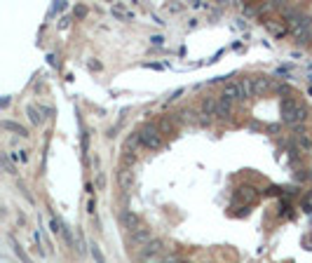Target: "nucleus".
Masks as SVG:
<instances>
[{
	"instance_id": "aec40b11",
	"label": "nucleus",
	"mask_w": 312,
	"mask_h": 263,
	"mask_svg": "<svg viewBox=\"0 0 312 263\" xmlns=\"http://www.w3.org/2000/svg\"><path fill=\"white\" fill-rule=\"evenodd\" d=\"M14 157H17V160H21V162H26V160H28L26 150H17V153H14Z\"/></svg>"
},
{
	"instance_id": "f03ea898",
	"label": "nucleus",
	"mask_w": 312,
	"mask_h": 263,
	"mask_svg": "<svg viewBox=\"0 0 312 263\" xmlns=\"http://www.w3.org/2000/svg\"><path fill=\"white\" fill-rule=\"evenodd\" d=\"M139 136H141V146H146L148 150L162 148V132L153 122H146L141 127V132H139Z\"/></svg>"
},
{
	"instance_id": "6e6552de",
	"label": "nucleus",
	"mask_w": 312,
	"mask_h": 263,
	"mask_svg": "<svg viewBox=\"0 0 312 263\" xmlns=\"http://www.w3.org/2000/svg\"><path fill=\"white\" fill-rule=\"evenodd\" d=\"M132 181H134L132 169H129V167H120V172H117V183H120L122 188H129V186H132Z\"/></svg>"
},
{
	"instance_id": "9b49d317",
	"label": "nucleus",
	"mask_w": 312,
	"mask_h": 263,
	"mask_svg": "<svg viewBox=\"0 0 312 263\" xmlns=\"http://www.w3.org/2000/svg\"><path fill=\"white\" fill-rule=\"evenodd\" d=\"M270 89V82L268 78H254V96H261Z\"/></svg>"
},
{
	"instance_id": "2eb2a0df",
	"label": "nucleus",
	"mask_w": 312,
	"mask_h": 263,
	"mask_svg": "<svg viewBox=\"0 0 312 263\" xmlns=\"http://www.w3.org/2000/svg\"><path fill=\"white\" fill-rule=\"evenodd\" d=\"M230 111H232V101H228V99H221V101H218V111H216L218 118H228Z\"/></svg>"
},
{
	"instance_id": "a211bd4d",
	"label": "nucleus",
	"mask_w": 312,
	"mask_h": 263,
	"mask_svg": "<svg viewBox=\"0 0 312 263\" xmlns=\"http://www.w3.org/2000/svg\"><path fill=\"white\" fill-rule=\"evenodd\" d=\"M0 162H3V167H5L10 174H17V167L12 165V160H10V155H7V153H0Z\"/></svg>"
},
{
	"instance_id": "f257e3e1",
	"label": "nucleus",
	"mask_w": 312,
	"mask_h": 263,
	"mask_svg": "<svg viewBox=\"0 0 312 263\" xmlns=\"http://www.w3.org/2000/svg\"><path fill=\"white\" fill-rule=\"evenodd\" d=\"M279 111H282V120L286 125H296V122L305 120V108L298 106V101L293 96H286L284 101H282V106H279Z\"/></svg>"
},
{
	"instance_id": "20e7f679",
	"label": "nucleus",
	"mask_w": 312,
	"mask_h": 263,
	"mask_svg": "<svg viewBox=\"0 0 312 263\" xmlns=\"http://www.w3.org/2000/svg\"><path fill=\"white\" fill-rule=\"evenodd\" d=\"M148 242H153V240H150V228H146V226H139L136 230L129 233V244L132 247H146Z\"/></svg>"
},
{
	"instance_id": "dca6fc26",
	"label": "nucleus",
	"mask_w": 312,
	"mask_h": 263,
	"mask_svg": "<svg viewBox=\"0 0 312 263\" xmlns=\"http://www.w3.org/2000/svg\"><path fill=\"white\" fill-rule=\"evenodd\" d=\"M89 254H92L94 263H106V256H103L101 247H99V244H96V242H92V244H89Z\"/></svg>"
},
{
	"instance_id": "f8f14e48",
	"label": "nucleus",
	"mask_w": 312,
	"mask_h": 263,
	"mask_svg": "<svg viewBox=\"0 0 312 263\" xmlns=\"http://www.w3.org/2000/svg\"><path fill=\"white\" fill-rule=\"evenodd\" d=\"M3 129H10V132H14V134H19V136H24V139L28 136L26 127H21L19 122H12V120H3Z\"/></svg>"
},
{
	"instance_id": "7ed1b4c3",
	"label": "nucleus",
	"mask_w": 312,
	"mask_h": 263,
	"mask_svg": "<svg viewBox=\"0 0 312 263\" xmlns=\"http://www.w3.org/2000/svg\"><path fill=\"white\" fill-rule=\"evenodd\" d=\"M164 249V244L160 242V240H153V242H148L146 247L141 249V261L143 263H160V254H162Z\"/></svg>"
},
{
	"instance_id": "39448f33",
	"label": "nucleus",
	"mask_w": 312,
	"mask_h": 263,
	"mask_svg": "<svg viewBox=\"0 0 312 263\" xmlns=\"http://www.w3.org/2000/svg\"><path fill=\"white\" fill-rule=\"evenodd\" d=\"M223 99H228V101H244L242 99V89H239V82H228L223 87Z\"/></svg>"
},
{
	"instance_id": "0eeeda50",
	"label": "nucleus",
	"mask_w": 312,
	"mask_h": 263,
	"mask_svg": "<svg viewBox=\"0 0 312 263\" xmlns=\"http://www.w3.org/2000/svg\"><path fill=\"white\" fill-rule=\"evenodd\" d=\"M110 14H113L115 19H120V21H134V12H129V10H124V5H113Z\"/></svg>"
},
{
	"instance_id": "f3484780",
	"label": "nucleus",
	"mask_w": 312,
	"mask_h": 263,
	"mask_svg": "<svg viewBox=\"0 0 312 263\" xmlns=\"http://www.w3.org/2000/svg\"><path fill=\"white\" fill-rule=\"evenodd\" d=\"M10 242H12V247H14V254H17V256H19V258H21V263H31V258H28V256H26V251L21 249V244H19V242H17V240H14V237H12V235H10Z\"/></svg>"
},
{
	"instance_id": "4468645a",
	"label": "nucleus",
	"mask_w": 312,
	"mask_h": 263,
	"mask_svg": "<svg viewBox=\"0 0 312 263\" xmlns=\"http://www.w3.org/2000/svg\"><path fill=\"white\" fill-rule=\"evenodd\" d=\"M237 195L244 200V202H254L256 200V190L251 188V186H242V188H237Z\"/></svg>"
},
{
	"instance_id": "9d476101",
	"label": "nucleus",
	"mask_w": 312,
	"mask_h": 263,
	"mask_svg": "<svg viewBox=\"0 0 312 263\" xmlns=\"http://www.w3.org/2000/svg\"><path fill=\"white\" fill-rule=\"evenodd\" d=\"M239 89H242V99H251L254 96V78H242Z\"/></svg>"
},
{
	"instance_id": "423d86ee",
	"label": "nucleus",
	"mask_w": 312,
	"mask_h": 263,
	"mask_svg": "<svg viewBox=\"0 0 312 263\" xmlns=\"http://www.w3.org/2000/svg\"><path fill=\"white\" fill-rule=\"evenodd\" d=\"M26 113H28V118H31V122H33V125H42V122H45V118H47V115H45V111H42V106H28L26 108Z\"/></svg>"
},
{
	"instance_id": "6ab92c4d",
	"label": "nucleus",
	"mask_w": 312,
	"mask_h": 263,
	"mask_svg": "<svg viewBox=\"0 0 312 263\" xmlns=\"http://www.w3.org/2000/svg\"><path fill=\"white\" fill-rule=\"evenodd\" d=\"M169 129H171L169 120H167V118H162V120H160V132H169Z\"/></svg>"
},
{
	"instance_id": "1a4fd4ad",
	"label": "nucleus",
	"mask_w": 312,
	"mask_h": 263,
	"mask_svg": "<svg viewBox=\"0 0 312 263\" xmlns=\"http://www.w3.org/2000/svg\"><path fill=\"white\" fill-rule=\"evenodd\" d=\"M120 221H122V226H124V228H129V230H136L139 226H141V223H139V216L132 214V212H124Z\"/></svg>"
},
{
	"instance_id": "ddd939ff",
	"label": "nucleus",
	"mask_w": 312,
	"mask_h": 263,
	"mask_svg": "<svg viewBox=\"0 0 312 263\" xmlns=\"http://www.w3.org/2000/svg\"><path fill=\"white\" fill-rule=\"evenodd\" d=\"M216 111H218V101L211 99V96H207L202 101V115H216Z\"/></svg>"
},
{
	"instance_id": "4be33fe9",
	"label": "nucleus",
	"mask_w": 312,
	"mask_h": 263,
	"mask_svg": "<svg viewBox=\"0 0 312 263\" xmlns=\"http://www.w3.org/2000/svg\"><path fill=\"white\" fill-rule=\"evenodd\" d=\"M94 207H96V202H94V200H89V204H87V212H89V214H94Z\"/></svg>"
},
{
	"instance_id": "412c9836",
	"label": "nucleus",
	"mask_w": 312,
	"mask_h": 263,
	"mask_svg": "<svg viewBox=\"0 0 312 263\" xmlns=\"http://www.w3.org/2000/svg\"><path fill=\"white\" fill-rule=\"evenodd\" d=\"M150 42H153V45H162L164 38H162V35H153V38H150Z\"/></svg>"
}]
</instances>
